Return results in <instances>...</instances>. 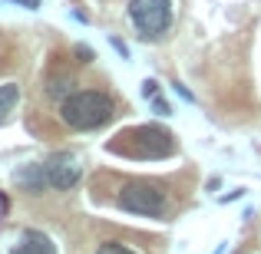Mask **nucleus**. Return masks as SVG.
<instances>
[{"label": "nucleus", "mask_w": 261, "mask_h": 254, "mask_svg": "<svg viewBox=\"0 0 261 254\" xmlns=\"http://www.w3.org/2000/svg\"><path fill=\"white\" fill-rule=\"evenodd\" d=\"M113 116L116 106L109 99V93H102V89H73L66 99H60V119L76 132L106 126Z\"/></svg>", "instance_id": "1"}, {"label": "nucleus", "mask_w": 261, "mask_h": 254, "mask_svg": "<svg viewBox=\"0 0 261 254\" xmlns=\"http://www.w3.org/2000/svg\"><path fill=\"white\" fill-rule=\"evenodd\" d=\"M113 152L122 155H136V159H162V155L175 152V135L162 126H139V129H126L116 135Z\"/></svg>", "instance_id": "2"}, {"label": "nucleus", "mask_w": 261, "mask_h": 254, "mask_svg": "<svg viewBox=\"0 0 261 254\" xmlns=\"http://www.w3.org/2000/svg\"><path fill=\"white\" fill-rule=\"evenodd\" d=\"M129 20L142 40H159L172 26V0H129Z\"/></svg>", "instance_id": "3"}, {"label": "nucleus", "mask_w": 261, "mask_h": 254, "mask_svg": "<svg viewBox=\"0 0 261 254\" xmlns=\"http://www.w3.org/2000/svg\"><path fill=\"white\" fill-rule=\"evenodd\" d=\"M119 208L129 215H142V218H159L166 211V188L155 182H129L119 191Z\"/></svg>", "instance_id": "4"}, {"label": "nucleus", "mask_w": 261, "mask_h": 254, "mask_svg": "<svg viewBox=\"0 0 261 254\" xmlns=\"http://www.w3.org/2000/svg\"><path fill=\"white\" fill-rule=\"evenodd\" d=\"M43 168H46V182H50V188H57V191L73 188V185L80 182V175H83L80 159L73 152H57Z\"/></svg>", "instance_id": "5"}, {"label": "nucleus", "mask_w": 261, "mask_h": 254, "mask_svg": "<svg viewBox=\"0 0 261 254\" xmlns=\"http://www.w3.org/2000/svg\"><path fill=\"white\" fill-rule=\"evenodd\" d=\"M10 254H57V244H53V238L46 235V231H23L17 241V248H13Z\"/></svg>", "instance_id": "6"}, {"label": "nucleus", "mask_w": 261, "mask_h": 254, "mask_svg": "<svg viewBox=\"0 0 261 254\" xmlns=\"http://www.w3.org/2000/svg\"><path fill=\"white\" fill-rule=\"evenodd\" d=\"M13 182H17L23 191H33V195H37V191H43V188H50L43 165H20L17 175H13Z\"/></svg>", "instance_id": "7"}, {"label": "nucleus", "mask_w": 261, "mask_h": 254, "mask_svg": "<svg viewBox=\"0 0 261 254\" xmlns=\"http://www.w3.org/2000/svg\"><path fill=\"white\" fill-rule=\"evenodd\" d=\"M73 86H76V79H73L70 73H57V76L46 79V93H50L53 99H66V96L73 93Z\"/></svg>", "instance_id": "8"}, {"label": "nucleus", "mask_w": 261, "mask_h": 254, "mask_svg": "<svg viewBox=\"0 0 261 254\" xmlns=\"http://www.w3.org/2000/svg\"><path fill=\"white\" fill-rule=\"evenodd\" d=\"M17 99H20V89H17V83H4V86H0V122H4L7 116L13 112Z\"/></svg>", "instance_id": "9"}, {"label": "nucleus", "mask_w": 261, "mask_h": 254, "mask_svg": "<svg viewBox=\"0 0 261 254\" xmlns=\"http://www.w3.org/2000/svg\"><path fill=\"white\" fill-rule=\"evenodd\" d=\"M96 254H139V251L126 248V244H119V241H102L99 248H96Z\"/></svg>", "instance_id": "10"}, {"label": "nucleus", "mask_w": 261, "mask_h": 254, "mask_svg": "<svg viewBox=\"0 0 261 254\" xmlns=\"http://www.w3.org/2000/svg\"><path fill=\"white\" fill-rule=\"evenodd\" d=\"M76 57H80V63H93V50L89 46H76Z\"/></svg>", "instance_id": "11"}, {"label": "nucleus", "mask_w": 261, "mask_h": 254, "mask_svg": "<svg viewBox=\"0 0 261 254\" xmlns=\"http://www.w3.org/2000/svg\"><path fill=\"white\" fill-rule=\"evenodd\" d=\"M155 112H162V116H169V112H172V106H169V102H166V99H155Z\"/></svg>", "instance_id": "12"}, {"label": "nucleus", "mask_w": 261, "mask_h": 254, "mask_svg": "<svg viewBox=\"0 0 261 254\" xmlns=\"http://www.w3.org/2000/svg\"><path fill=\"white\" fill-rule=\"evenodd\" d=\"M10 4H23V7H30V10H37L40 0H10Z\"/></svg>", "instance_id": "13"}, {"label": "nucleus", "mask_w": 261, "mask_h": 254, "mask_svg": "<svg viewBox=\"0 0 261 254\" xmlns=\"http://www.w3.org/2000/svg\"><path fill=\"white\" fill-rule=\"evenodd\" d=\"M155 86H159L155 79H146V96H155Z\"/></svg>", "instance_id": "14"}]
</instances>
